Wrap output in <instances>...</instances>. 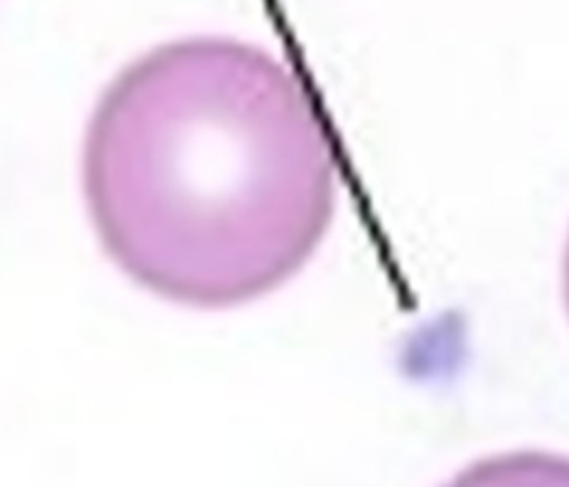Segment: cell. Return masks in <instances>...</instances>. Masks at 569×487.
I'll use <instances>...</instances> for the list:
<instances>
[{
  "label": "cell",
  "mask_w": 569,
  "mask_h": 487,
  "mask_svg": "<svg viewBox=\"0 0 569 487\" xmlns=\"http://www.w3.org/2000/svg\"><path fill=\"white\" fill-rule=\"evenodd\" d=\"M82 191L124 276L224 309L278 289L316 254L336 211V158L289 67L198 36L109 82L87 125Z\"/></svg>",
  "instance_id": "obj_1"
},
{
  "label": "cell",
  "mask_w": 569,
  "mask_h": 487,
  "mask_svg": "<svg viewBox=\"0 0 569 487\" xmlns=\"http://www.w3.org/2000/svg\"><path fill=\"white\" fill-rule=\"evenodd\" d=\"M445 487H569V458L536 449L496 454L465 467Z\"/></svg>",
  "instance_id": "obj_2"
},
{
  "label": "cell",
  "mask_w": 569,
  "mask_h": 487,
  "mask_svg": "<svg viewBox=\"0 0 569 487\" xmlns=\"http://www.w3.org/2000/svg\"><path fill=\"white\" fill-rule=\"evenodd\" d=\"M565 300H567V311H569V240H567V251H565Z\"/></svg>",
  "instance_id": "obj_3"
}]
</instances>
